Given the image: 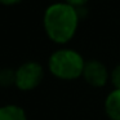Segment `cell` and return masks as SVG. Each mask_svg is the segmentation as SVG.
Wrapping results in <instances>:
<instances>
[{"label": "cell", "instance_id": "obj_7", "mask_svg": "<svg viewBox=\"0 0 120 120\" xmlns=\"http://www.w3.org/2000/svg\"><path fill=\"white\" fill-rule=\"evenodd\" d=\"M13 81L16 83V72H13L9 68H4L0 71V84L1 85H9Z\"/></svg>", "mask_w": 120, "mask_h": 120}, {"label": "cell", "instance_id": "obj_2", "mask_svg": "<svg viewBox=\"0 0 120 120\" xmlns=\"http://www.w3.org/2000/svg\"><path fill=\"white\" fill-rule=\"evenodd\" d=\"M83 58L79 53L68 49H61L53 53L49 60V70L53 75L60 79L72 80L83 74L84 70Z\"/></svg>", "mask_w": 120, "mask_h": 120}, {"label": "cell", "instance_id": "obj_5", "mask_svg": "<svg viewBox=\"0 0 120 120\" xmlns=\"http://www.w3.org/2000/svg\"><path fill=\"white\" fill-rule=\"evenodd\" d=\"M105 109L110 119L120 120V89H115L109 94L105 103Z\"/></svg>", "mask_w": 120, "mask_h": 120}, {"label": "cell", "instance_id": "obj_8", "mask_svg": "<svg viewBox=\"0 0 120 120\" xmlns=\"http://www.w3.org/2000/svg\"><path fill=\"white\" fill-rule=\"evenodd\" d=\"M111 79H112V83L114 85L116 86V89H120V65L112 71V75H111Z\"/></svg>", "mask_w": 120, "mask_h": 120}, {"label": "cell", "instance_id": "obj_1", "mask_svg": "<svg viewBox=\"0 0 120 120\" xmlns=\"http://www.w3.org/2000/svg\"><path fill=\"white\" fill-rule=\"evenodd\" d=\"M78 12L70 4H53L45 11L44 27L48 36L56 43H67L78 27Z\"/></svg>", "mask_w": 120, "mask_h": 120}, {"label": "cell", "instance_id": "obj_3", "mask_svg": "<svg viewBox=\"0 0 120 120\" xmlns=\"http://www.w3.org/2000/svg\"><path fill=\"white\" fill-rule=\"evenodd\" d=\"M43 79V68L39 63L29 62L16 71V84L22 90L34 89Z\"/></svg>", "mask_w": 120, "mask_h": 120}, {"label": "cell", "instance_id": "obj_6", "mask_svg": "<svg viewBox=\"0 0 120 120\" xmlns=\"http://www.w3.org/2000/svg\"><path fill=\"white\" fill-rule=\"evenodd\" d=\"M0 120H27L25 111L18 106H4L0 107Z\"/></svg>", "mask_w": 120, "mask_h": 120}, {"label": "cell", "instance_id": "obj_10", "mask_svg": "<svg viewBox=\"0 0 120 120\" xmlns=\"http://www.w3.org/2000/svg\"><path fill=\"white\" fill-rule=\"evenodd\" d=\"M21 0H0V3L3 4H7V5H11V4H16V3H19Z\"/></svg>", "mask_w": 120, "mask_h": 120}, {"label": "cell", "instance_id": "obj_4", "mask_svg": "<svg viewBox=\"0 0 120 120\" xmlns=\"http://www.w3.org/2000/svg\"><path fill=\"white\" fill-rule=\"evenodd\" d=\"M83 74L85 80L93 86H102L107 81V70L98 61H90L85 63Z\"/></svg>", "mask_w": 120, "mask_h": 120}, {"label": "cell", "instance_id": "obj_9", "mask_svg": "<svg viewBox=\"0 0 120 120\" xmlns=\"http://www.w3.org/2000/svg\"><path fill=\"white\" fill-rule=\"evenodd\" d=\"M86 1H88V0H67V4H70V5H72L74 8H75V7L84 5Z\"/></svg>", "mask_w": 120, "mask_h": 120}]
</instances>
